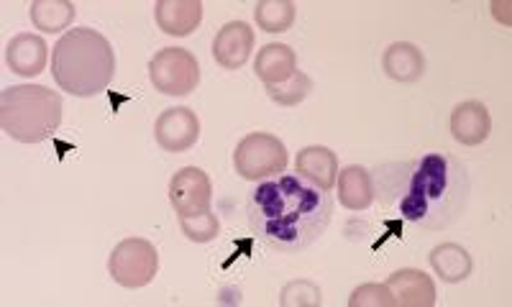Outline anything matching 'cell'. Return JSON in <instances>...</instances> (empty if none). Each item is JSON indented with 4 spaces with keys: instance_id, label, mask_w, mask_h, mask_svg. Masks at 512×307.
Returning a JSON list of instances; mask_svg holds the SVG:
<instances>
[{
    "instance_id": "obj_1",
    "label": "cell",
    "mask_w": 512,
    "mask_h": 307,
    "mask_svg": "<svg viewBox=\"0 0 512 307\" xmlns=\"http://www.w3.org/2000/svg\"><path fill=\"white\" fill-rule=\"evenodd\" d=\"M472 180L461 159L448 151H428L420 159L382 164L377 169L379 203L425 231H443L469 203Z\"/></svg>"
},
{
    "instance_id": "obj_2",
    "label": "cell",
    "mask_w": 512,
    "mask_h": 307,
    "mask_svg": "<svg viewBox=\"0 0 512 307\" xmlns=\"http://www.w3.org/2000/svg\"><path fill=\"white\" fill-rule=\"evenodd\" d=\"M246 215L251 233L264 246L280 254H297L326 233L333 197L297 172H282L262 180L249 192Z\"/></svg>"
},
{
    "instance_id": "obj_3",
    "label": "cell",
    "mask_w": 512,
    "mask_h": 307,
    "mask_svg": "<svg viewBox=\"0 0 512 307\" xmlns=\"http://www.w3.org/2000/svg\"><path fill=\"white\" fill-rule=\"evenodd\" d=\"M52 75L64 93L93 98L116 75V52L100 31L80 26L62 34L52 52Z\"/></svg>"
},
{
    "instance_id": "obj_4",
    "label": "cell",
    "mask_w": 512,
    "mask_h": 307,
    "mask_svg": "<svg viewBox=\"0 0 512 307\" xmlns=\"http://www.w3.org/2000/svg\"><path fill=\"white\" fill-rule=\"evenodd\" d=\"M62 123V98L44 85H13L0 95V128L21 144L52 139Z\"/></svg>"
},
{
    "instance_id": "obj_5",
    "label": "cell",
    "mask_w": 512,
    "mask_h": 307,
    "mask_svg": "<svg viewBox=\"0 0 512 307\" xmlns=\"http://www.w3.org/2000/svg\"><path fill=\"white\" fill-rule=\"evenodd\" d=\"M287 162H290V157H287L285 144L274 134H264V131L244 136L233 151V169L249 182L277 177V174L285 172Z\"/></svg>"
},
{
    "instance_id": "obj_6",
    "label": "cell",
    "mask_w": 512,
    "mask_h": 307,
    "mask_svg": "<svg viewBox=\"0 0 512 307\" xmlns=\"http://www.w3.org/2000/svg\"><path fill=\"white\" fill-rule=\"evenodd\" d=\"M108 272L113 282L126 290H139L152 284L159 272V254L152 241L146 238H123L121 244L111 251Z\"/></svg>"
},
{
    "instance_id": "obj_7",
    "label": "cell",
    "mask_w": 512,
    "mask_h": 307,
    "mask_svg": "<svg viewBox=\"0 0 512 307\" xmlns=\"http://www.w3.org/2000/svg\"><path fill=\"white\" fill-rule=\"evenodd\" d=\"M149 82L169 98L190 95L200 82V64L195 54L182 47H164L149 62Z\"/></svg>"
},
{
    "instance_id": "obj_8",
    "label": "cell",
    "mask_w": 512,
    "mask_h": 307,
    "mask_svg": "<svg viewBox=\"0 0 512 307\" xmlns=\"http://www.w3.org/2000/svg\"><path fill=\"white\" fill-rule=\"evenodd\" d=\"M169 203L180 218H195L210 210L213 185L210 177L198 167H185L169 180Z\"/></svg>"
},
{
    "instance_id": "obj_9",
    "label": "cell",
    "mask_w": 512,
    "mask_h": 307,
    "mask_svg": "<svg viewBox=\"0 0 512 307\" xmlns=\"http://www.w3.org/2000/svg\"><path fill=\"white\" fill-rule=\"evenodd\" d=\"M154 139L164 151L180 154L200 141V121L190 108H167L154 123Z\"/></svg>"
},
{
    "instance_id": "obj_10",
    "label": "cell",
    "mask_w": 512,
    "mask_h": 307,
    "mask_svg": "<svg viewBox=\"0 0 512 307\" xmlns=\"http://www.w3.org/2000/svg\"><path fill=\"white\" fill-rule=\"evenodd\" d=\"M254 52V31L244 21H231L213 39V59L223 70H241Z\"/></svg>"
},
{
    "instance_id": "obj_11",
    "label": "cell",
    "mask_w": 512,
    "mask_h": 307,
    "mask_svg": "<svg viewBox=\"0 0 512 307\" xmlns=\"http://www.w3.org/2000/svg\"><path fill=\"white\" fill-rule=\"evenodd\" d=\"M451 136L464 146H479L492 134V116L482 100H464L451 113Z\"/></svg>"
},
{
    "instance_id": "obj_12",
    "label": "cell",
    "mask_w": 512,
    "mask_h": 307,
    "mask_svg": "<svg viewBox=\"0 0 512 307\" xmlns=\"http://www.w3.org/2000/svg\"><path fill=\"white\" fill-rule=\"evenodd\" d=\"M387 290L395 297V307H433L436 305V282L420 269H400L387 277Z\"/></svg>"
},
{
    "instance_id": "obj_13",
    "label": "cell",
    "mask_w": 512,
    "mask_h": 307,
    "mask_svg": "<svg viewBox=\"0 0 512 307\" xmlns=\"http://www.w3.org/2000/svg\"><path fill=\"white\" fill-rule=\"evenodd\" d=\"M49 47L39 34H18L8 41L6 64L21 77H36L47 70Z\"/></svg>"
},
{
    "instance_id": "obj_14",
    "label": "cell",
    "mask_w": 512,
    "mask_h": 307,
    "mask_svg": "<svg viewBox=\"0 0 512 307\" xmlns=\"http://www.w3.org/2000/svg\"><path fill=\"white\" fill-rule=\"evenodd\" d=\"M154 18L162 34L190 36L203 21V3L200 0H159Z\"/></svg>"
},
{
    "instance_id": "obj_15",
    "label": "cell",
    "mask_w": 512,
    "mask_h": 307,
    "mask_svg": "<svg viewBox=\"0 0 512 307\" xmlns=\"http://www.w3.org/2000/svg\"><path fill=\"white\" fill-rule=\"evenodd\" d=\"M295 172L320 190L331 192L338 180V157L326 146H305L303 151H297Z\"/></svg>"
},
{
    "instance_id": "obj_16",
    "label": "cell",
    "mask_w": 512,
    "mask_h": 307,
    "mask_svg": "<svg viewBox=\"0 0 512 307\" xmlns=\"http://www.w3.org/2000/svg\"><path fill=\"white\" fill-rule=\"evenodd\" d=\"M382 67L395 82H418L425 75V57L410 41H397L384 52Z\"/></svg>"
},
{
    "instance_id": "obj_17",
    "label": "cell",
    "mask_w": 512,
    "mask_h": 307,
    "mask_svg": "<svg viewBox=\"0 0 512 307\" xmlns=\"http://www.w3.org/2000/svg\"><path fill=\"white\" fill-rule=\"evenodd\" d=\"M338 203L349 210H367L374 203V180L369 169L351 164L338 172Z\"/></svg>"
},
{
    "instance_id": "obj_18",
    "label": "cell",
    "mask_w": 512,
    "mask_h": 307,
    "mask_svg": "<svg viewBox=\"0 0 512 307\" xmlns=\"http://www.w3.org/2000/svg\"><path fill=\"white\" fill-rule=\"evenodd\" d=\"M254 72L264 85H277V82L290 80L297 72L295 52L287 44H267L262 52L256 54Z\"/></svg>"
},
{
    "instance_id": "obj_19",
    "label": "cell",
    "mask_w": 512,
    "mask_h": 307,
    "mask_svg": "<svg viewBox=\"0 0 512 307\" xmlns=\"http://www.w3.org/2000/svg\"><path fill=\"white\" fill-rule=\"evenodd\" d=\"M428 261H431L433 272L441 277V282L448 284H459L464 282V279H469L474 267L469 251L459 244H451V241L436 246V249L431 251V256H428Z\"/></svg>"
},
{
    "instance_id": "obj_20",
    "label": "cell",
    "mask_w": 512,
    "mask_h": 307,
    "mask_svg": "<svg viewBox=\"0 0 512 307\" xmlns=\"http://www.w3.org/2000/svg\"><path fill=\"white\" fill-rule=\"evenodd\" d=\"M29 16L31 24L44 34H57V31L67 34L77 16V8L72 0H36L31 3Z\"/></svg>"
},
{
    "instance_id": "obj_21",
    "label": "cell",
    "mask_w": 512,
    "mask_h": 307,
    "mask_svg": "<svg viewBox=\"0 0 512 307\" xmlns=\"http://www.w3.org/2000/svg\"><path fill=\"white\" fill-rule=\"evenodd\" d=\"M295 3L290 0H262L256 3L254 18L256 26L267 34H282V31H290V26L295 24Z\"/></svg>"
},
{
    "instance_id": "obj_22",
    "label": "cell",
    "mask_w": 512,
    "mask_h": 307,
    "mask_svg": "<svg viewBox=\"0 0 512 307\" xmlns=\"http://www.w3.org/2000/svg\"><path fill=\"white\" fill-rule=\"evenodd\" d=\"M269 98L277 105H285V108H292V105L303 103L310 93H313V80H310L305 72L297 70L290 80L277 82V85H264Z\"/></svg>"
},
{
    "instance_id": "obj_23",
    "label": "cell",
    "mask_w": 512,
    "mask_h": 307,
    "mask_svg": "<svg viewBox=\"0 0 512 307\" xmlns=\"http://www.w3.org/2000/svg\"><path fill=\"white\" fill-rule=\"evenodd\" d=\"M180 228L192 244H210L221 233V221L213 210H208V213L195 215V218H180Z\"/></svg>"
},
{
    "instance_id": "obj_24",
    "label": "cell",
    "mask_w": 512,
    "mask_h": 307,
    "mask_svg": "<svg viewBox=\"0 0 512 307\" xmlns=\"http://www.w3.org/2000/svg\"><path fill=\"white\" fill-rule=\"evenodd\" d=\"M351 307H395V297L387 284H361L349 297Z\"/></svg>"
},
{
    "instance_id": "obj_25",
    "label": "cell",
    "mask_w": 512,
    "mask_h": 307,
    "mask_svg": "<svg viewBox=\"0 0 512 307\" xmlns=\"http://www.w3.org/2000/svg\"><path fill=\"white\" fill-rule=\"evenodd\" d=\"M282 295H297V297H290L287 302H282V305H287V307L290 305H320V290L315 287L313 282L305 284V279L287 284Z\"/></svg>"
},
{
    "instance_id": "obj_26",
    "label": "cell",
    "mask_w": 512,
    "mask_h": 307,
    "mask_svg": "<svg viewBox=\"0 0 512 307\" xmlns=\"http://www.w3.org/2000/svg\"><path fill=\"white\" fill-rule=\"evenodd\" d=\"M387 228H390V231H392V236L402 238V221H387ZM384 238H387V236H384ZM384 238H379L377 244H374V246H372V249H374V251H377V249H379V246H382V244H384Z\"/></svg>"
}]
</instances>
